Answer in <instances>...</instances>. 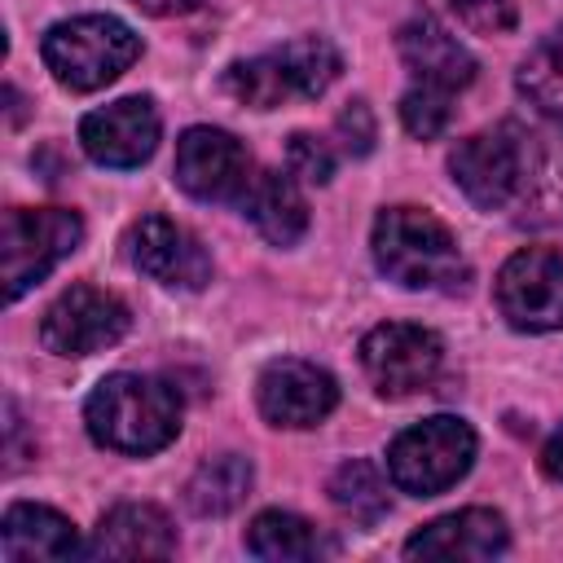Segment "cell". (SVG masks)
I'll return each instance as SVG.
<instances>
[{"mask_svg": "<svg viewBox=\"0 0 563 563\" xmlns=\"http://www.w3.org/2000/svg\"><path fill=\"white\" fill-rule=\"evenodd\" d=\"M449 172L484 211H510L532 224H563V123L506 119L457 141Z\"/></svg>", "mask_w": 563, "mask_h": 563, "instance_id": "1", "label": "cell"}, {"mask_svg": "<svg viewBox=\"0 0 563 563\" xmlns=\"http://www.w3.org/2000/svg\"><path fill=\"white\" fill-rule=\"evenodd\" d=\"M246 488H251V462L242 453H220L189 475L185 501L194 506V515H229L246 497Z\"/></svg>", "mask_w": 563, "mask_h": 563, "instance_id": "21", "label": "cell"}, {"mask_svg": "<svg viewBox=\"0 0 563 563\" xmlns=\"http://www.w3.org/2000/svg\"><path fill=\"white\" fill-rule=\"evenodd\" d=\"M330 501L352 519V523H378L387 515V479L374 462L352 457L330 475Z\"/></svg>", "mask_w": 563, "mask_h": 563, "instance_id": "22", "label": "cell"}, {"mask_svg": "<svg viewBox=\"0 0 563 563\" xmlns=\"http://www.w3.org/2000/svg\"><path fill=\"white\" fill-rule=\"evenodd\" d=\"M339 136L347 145V154H369L374 150V114L365 101H347V110L339 114Z\"/></svg>", "mask_w": 563, "mask_h": 563, "instance_id": "27", "label": "cell"}, {"mask_svg": "<svg viewBox=\"0 0 563 563\" xmlns=\"http://www.w3.org/2000/svg\"><path fill=\"white\" fill-rule=\"evenodd\" d=\"M84 554H92V559H172L176 528L158 506L123 501L97 523Z\"/></svg>", "mask_w": 563, "mask_h": 563, "instance_id": "17", "label": "cell"}, {"mask_svg": "<svg viewBox=\"0 0 563 563\" xmlns=\"http://www.w3.org/2000/svg\"><path fill=\"white\" fill-rule=\"evenodd\" d=\"M40 53L62 88L92 92V88H106L110 79H119L136 62L141 40L132 35L128 22H119L110 13H84V18H66V22L48 26Z\"/></svg>", "mask_w": 563, "mask_h": 563, "instance_id": "5", "label": "cell"}, {"mask_svg": "<svg viewBox=\"0 0 563 563\" xmlns=\"http://www.w3.org/2000/svg\"><path fill=\"white\" fill-rule=\"evenodd\" d=\"M339 70H343V57L325 35H299L260 57L233 62L224 70V88L251 110H277L290 101L321 97L339 79Z\"/></svg>", "mask_w": 563, "mask_h": 563, "instance_id": "4", "label": "cell"}, {"mask_svg": "<svg viewBox=\"0 0 563 563\" xmlns=\"http://www.w3.org/2000/svg\"><path fill=\"white\" fill-rule=\"evenodd\" d=\"M286 172L308 185H325L334 176V150L312 132H295L286 145Z\"/></svg>", "mask_w": 563, "mask_h": 563, "instance_id": "25", "label": "cell"}, {"mask_svg": "<svg viewBox=\"0 0 563 563\" xmlns=\"http://www.w3.org/2000/svg\"><path fill=\"white\" fill-rule=\"evenodd\" d=\"M541 466H545L550 479H563V427L545 440V449H541Z\"/></svg>", "mask_w": 563, "mask_h": 563, "instance_id": "28", "label": "cell"}, {"mask_svg": "<svg viewBox=\"0 0 563 563\" xmlns=\"http://www.w3.org/2000/svg\"><path fill=\"white\" fill-rule=\"evenodd\" d=\"M440 361H444V343L413 321H387L361 339V365L374 391L383 396H413L431 387Z\"/></svg>", "mask_w": 563, "mask_h": 563, "instance_id": "10", "label": "cell"}, {"mask_svg": "<svg viewBox=\"0 0 563 563\" xmlns=\"http://www.w3.org/2000/svg\"><path fill=\"white\" fill-rule=\"evenodd\" d=\"M136 9H145V13H154V18H167V13H185V9H194V0H132Z\"/></svg>", "mask_w": 563, "mask_h": 563, "instance_id": "29", "label": "cell"}, {"mask_svg": "<svg viewBox=\"0 0 563 563\" xmlns=\"http://www.w3.org/2000/svg\"><path fill=\"white\" fill-rule=\"evenodd\" d=\"M453 13L475 35H506L515 26V0H453Z\"/></svg>", "mask_w": 563, "mask_h": 563, "instance_id": "26", "label": "cell"}, {"mask_svg": "<svg viewBox=\"0 0 563 563\" xmlns=\"http://www.w3.org/2000/svg\"><path fill=\"white\" fill-rule=\"evenodd\" d=\"M396 44H400V57H405L413 84H422V88H440V92L453 97L457 88H466L475 79V57L435 18L405 22L400 35H396Z\"/></svg>", "mask_w": 563, "mask_h": 563, "instance_id": "16", "label": "cell"}, {"mask_svg": "<svg viewBox=\"0 0 563 563\" xmlns=\"http://www.w3.org/2000/svg\"><path fill=\"white\" fill-rule=\"evenodd\" d=\"M246 550L268 563H308V559L325 554L330 545L308 519H299L290 510H264L246 528Z\"/></svg>", "mask_w": 563, "mask_h": 563, "instance_id": "20", "label": "cell"}, {"mask_svg": "<svg viewBox=\"0 0 563 563\" xmlns=\"http://www.w3.org/2000/svg\"><path fill=\"white\" fill-rule=\"evenodd\" d=\"M128 255L150 282L172 290H202L211 282V255L185 224L167 216H141L128 233Z\"/></svg>", "mask_w": 563, "mask_h": 563, "instance_id": "12", "label": "cell"}, {"mask_svg": "<svg viewBox=\"0 0 563 563\" xmlns=\"http://www.w3.org/2000/svg\"><path fill=\"white\" fill-rule=\"evenodd\" d=\"M79 145L101 167H141L158 145V110L150 97H119L79 123Z\"/></svg>", "mask_w": 563, "mask_h": 563, "instance_id": "13", "label": "cell"}, {"mask_svg": "<svg viewBox=\"0 0 563 563\" xmlns=\"http://www.w3.org/2000/svg\"><path fill=\"white\" fill-rule=\"evenodd\" d=\"M84 242V220L66 207H13L0 220V273L4 299H22Z\"/></svg>", "mask_w": 563, "mask_h": 563, "instance_id": "7", "label": "cell"}, {"mask_svg": "<svg viewBox=\"0 0 563 563\" xmlns=\"http://www.w3.org/2000/svg\"><path fill=\"white\" fill-rule=\"evenodd\" d=\"M128 325H132V312L114 290L75 282L44 308L40 343L57 356H92L101 347H114L128 334Z\"/></svg>", "mask_w": 563, "mask_h": 563, "instance_id": "8", "label": "cell"}, {"mask_svg": "<svg viewBox=\"0 0 563 563\" xmlns=\"http://www.w3.org/2000/svg\"><path fill=\"white\" fill-rule=\"evenodd\" d=\"M255 400H260V413L273 427H317L339 405V387H334V378L321 365L273 361L260 374Z\"/></svg>", "mask_w": 563, "mask_h": 563, "instance_id": "14", "label": "cell"}, {"mask_svg": "<svg viewBox=\"0 0 563 563\" xmlns=\"http://www.w3.org/2000/svg\"><path fill=\"white\" fill-rule=\"evenodd\" d=\"M510 545V532H506V519L497 510H484V506H466V510H453V515H440L431 519L427 528H418L409 541H405V554L409 559H444V563H479V559H493Z\"/></svg>", "mask_w": 563, "mask_h": 563, "instance_id": "15", "label": "cell"}, {"mask_svg": "<svg viewBox=\"0 0 563 563\" xmlns=\"http://www.w3.org/2000/svg\"><path fill=\"white\" fill-rule=\"evenodd\" d=\"M369 246L378 273L405 290H457L466 282L457 238L422 207H387L374 220Z\"/></svg>", "mask_w": 563, "mask_h": 563, "instance_id": "3", "label": "cell"}, {"mask_svg": "<svg viewBox=\"0 0 563 563\" xmlns=\"http://www.w3.org/2000/svg\"><path fill=\"white\" fill-rule=\"evenodd\" d=\"M88 435L114 453H158L180 431V396L150 374H110L84 405Z\"/></svg>", "mask_w": 563, "mask_h": 563, "instance_id": "2", "label": "cell"}, {"mask_svg": "<svg viewBox=\"0 0 563 563\" xmlns=\"http://www.w3.org/2000/svg\"><path fill=\"white\" fill-rule=\"evenodd\" d=\"M84 554L75 523L48 506L18 501L4 510L0 523V559L4 563H35V559H75Z\"/></svg>", "mask_w": 563, "mask_h": 563, "instance_id": "18", "label": "cell"}, {"mask_svg": "<svg viewBox=\"0 0 563 563\" xmlns=\"http://www.w3.org/2000/svg\"><path fill=\"white\" fill-rule=\"evenodd\" d=\"M475 462V431L462 418L435 413L400 431L387 449V475L409 497H435L453 488Z\"/></svg>", "mask_w": 563, "mask_h": 563, "instance_id": "6", "label": "cell"}, {"mask_svg": "<svg viewBox=\"0 0 563 563\" xmlns=\"http://www.w3.org/2000/svg\"><path fill=\"white\" fill-rule=\"evenodd\" d=\"M242 207L273 246H295L308 229V202L290 172H260L242 194Z\"/></svg>", "mask_w": 563, "mask_h": 563, "instance_id": "19", "label": "cell"}, {"mask_svg": "<svg viewBox=\"0 0 563 563\" xmlns=\"http://www.w3.org/2000/svg\"><path fill=\"white\" fill-rule=\"evenodd\" d=\"M251 154L224 128H189L176 141V185L198 202H233L251 189Z\"/></svg>", "mask_w": 563, "mask_h": 563, "instance_id": "11", "label": "cell"}, {"mask_svg": "<svg viewBox=\"0 0 563 563\" xmlns=\"http://www.w3.org/2000/svg\"><path fill=\"white\" fill-rule=\"evenodd\" d=\"M519 88L537 106V114L563 123V26L550 31L519 66Z\"/></svg>", "mask_w": 563, "mask_h": 563, "instance_id": "23", "label": "cell"}, {"mask_svg": "<svg viewBox=\"0 0 563 563\" xmlns=\"http://www.w3.org/2000/svg\"><path fill=\"white\" fill-rule=\"evenodd\" d=\"M497 308L515 330H563V255L545 246L515 251L497 273Z\"/></svg>", "mask_w": 563, "mask_h": 563, "instance_id": "9", "label": "cell"}, {"mask_svg": "<svg viewBox=\"0 0 563 563\" xmlns=\"http://www.w3.org/2000/svg\"><path fill=\"white\" fill-rule=\"evenodd\" d=\"M449 119H453V97L440 92V88L413 84V88L400 97V123H405V132L418 136V141H435V136L449 128Z\"/></svg>", "mask_w": 563, "mask_h": 563, "instance_id": "24", "label": "cell"}]
</instances>
